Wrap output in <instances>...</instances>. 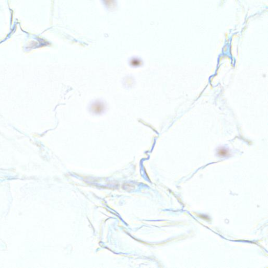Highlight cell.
<instances>
[{"label":"cell","instance_id":"6da1fadb","mask_svg":"<svg viewBox=\"0 0 268 268\" xmlns=\"http://www.w3.org/2000/svg\"><path fill=\"white\" fill-rule=\"evenodd\" d=\"M219 154L220 155V156H226L227 155V151L226 150H220L219 151Z\"/></svg>","mask_w":268,"mask_h":268}]
</instances>
